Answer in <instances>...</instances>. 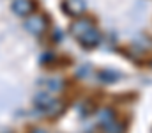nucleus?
Returning a JSON list of instances; mask_svg holds the SVG:
<instances>
[{"mask_svg":"<svg viewBox=\"0 0 152 133\" xmlns=\"http://www.w3.org/2000/svg\"><path fill=\"white\" fill-rule=\"evenodd\" d=\"M25 27L32 32V34H42L44 32V29H46V20L41 16V14H34V16H30L27 21H25Z\"/></svg>","mask_w":152,"mask_h":133,"instance_id":"obj_1","label":"nucleus"},{"mask_svg":"<svg viewBox=\"0 0 152 133\" xmlns=\"http://www.w3.org/2000/svg\"><path fill=\"white\" fill-rule=\"evenodd\" d=\"M64 9L69 12V14H81L83 12V9H85V2L83 0H66L64 2Z\"/></svg>","mask_w":152,"mask_h":133,"instance_id":"obj_2","label":"nucleus"},{"mask_svg":"<svg viewBox=\"0 0 152 133\" xmlns=\"http://www.w3.org/2000/svg\"><path fill=\"white\" fill-rule=\"evenodd\" d=\"M12 9H14L16 14H20V16H27L28 12H32L34 5H32L30 0H16V2L12 4Z\"/></svg>","mask_w":152,"mask_h":133,"instance_id":"obj_3","label":"nucleus"},{"mask_svg":"<svg viewBox=\"0 0 152 133\" xmlns=\"http://www.w3.org/2000/svg\"><path fill=\"white\" fill-rule=\"evenodd\" d=\"M88 29H90V23H88V21H78V23L73 25V32H75L78 37H80L81 34H85Z\"/></svg>","mask_w":152,"mask_h":133,"instance_id":"obj_4","label":"nucleus"}]
</instances>
